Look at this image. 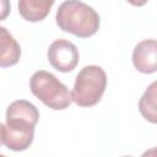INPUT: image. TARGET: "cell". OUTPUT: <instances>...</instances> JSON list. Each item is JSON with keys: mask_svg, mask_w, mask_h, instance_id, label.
I'll return each instance as SVG.
<instances>
[{"mask_svg": "<svg viewBox=\"0 0 157 157\" xmlns=\"http://www.w3.org/2000/svg\"><path fill=\"white\" fill-rule=\"evenodd\" d=\"M56 25L64 32L88 38L99 29V15L80 0H65L56 11Z\"/></svg>", "mask_w": 157, "mask_h": 157, "instance_id": "1", "label": "cell"}, {"mask_svg": "<svg viewBox=\"0 0 157 157\" xmlns=\"http://www.w3.org/2000/svg\"><path fill=\"white\" fill-rule=\"evenodd\" d=\"M29 88L34 97L54 110L66 109L72 102L69 88L55 75L45 70L36 71L32 75Z\"/></svg>", "mask_w": 157, "mask_h": 157, "instance_id": "2", "label": "cell"}, {"mask_svg": "<svg viewBox=\"0 0 157 157\" xmlns=\"http://www.w3.org/2000/svg\"><path fill=\"white\" fill-rule=\"evenodd\" d=\"M107 87L105 71L98 65H88L77 74L72 88V102L78 107L96 105Z\"/></svg>", "mask_w": 157, "mask_h": 157, "instance_id": "3", "label": "cell"}, {"mask_svg": "<svg viewBox=\"0 0 157 157\" xmlns=\"http://www.w3.org/2000/svg\"><path fill=\"white\" fill-rule=\"evenodd\" d=\"M34 128L36 125L25 120H6L1 124V144L12 151H25L33 142Z\"/></svg>", "mask_w": 157, "mask_h": 157, "instance_id": "4", "label": "cell"}, {"mask_svg": "<svg viewBox=\"0 0 157 157\" xmlns=\"http://www.w3.org/2000/svg\"><path fill=\"white\" fill-rule=\"evenodd\" d=\"M48 60L55 70L60 72H70L78 64V49L74 43L66 39H56L49 45Z\"/></svg>", "mask_w": 157, "mask_h": 157, "instance_id": "5", "label": "cell"}, {"mask_svg": "<svg viewBox=\"0 0 157 157\" xmlns=\"http://www.w3.org/2000/svg\"><path fill=\"white\" fill-rule=\"evenodd\" d=\"M132 64L142 74L157 71V39H145L139 42L132 52Z\"/></svg>", "mask_w": 157, "mask_h": 157, "instance_id": "6", "label": "cell"}, {"mask_svg": "<svg viewBox=\"0 0 157 157\" xmlns=\"http://www.w3.org/2000/svg\"><path fill=\"white\" fill-rule=\"evenodd\" d=\"M55 0H18V12L28 22H39L44 20Z\"/></svg>", "mask_w": 157, "mask_h": 157, "instance_id": "7", "label": "cell"}, {"mask_svg": "<svg viewBox=\"0 0 157 157\" xmlns=\"http://www.w3.org/2000/svg\"><path fill=\"white\" fill-rule=\"evenodd\" d=\"M17 119V120H25L33 125H37L39 120V112L37 107L26 101V99H18L12 102L6 110V120Z\"/></svg>", "mask_w": 157, "mask_h": 157, "instance_id": "8", "label": "cell"}, {"mask_svg": "<svg viewBox=\"0 0 157 157\" xmlns=\"http://www.w3.org/2000/svg\"><path fill=\"white\" fill-rule=\"evenodd\" d=\"M1 31V56H0V66L9 67L20 60L21 56V48L16 39L7 32L5 27L0 28Z\"/></svg>", "mask_w": 157, "mask_h": 157, "instance_id": "9", "label": "cell"}, {"mask_svg": "<svg viewBox=\"0 0 157 157\" xmlns=\"http://www.w3.org/2000/svg\"><path fill=\"white\" fill-rule=\"evenodd\" d=\"M139 110L147 121L157 124V80L153 81L141 96Z\"/></svg>", "mask_w": 157, "mask_h": 157, "instance_id": "10", "label": "cell"}, {"mask_svg": "<svg viewBox=\"0 0 157 157\" xmlns=\"http://www.w3.org/2000/svg\"><path fill=\"white\" fill-rule=\"evenodd\" d=\"M126 1L132 6H144L148 0H126Z\"/></svg>", "mask_w": 157, "mask_h": 157, "instance_id": "11", "label": "cell"}, {"mask_svg": "<svg viewBox=\"0 0 157 157\" xmlns=\"http://www.w3.org/2000/svg\"><path fill=\"white\" fill-rule=\"evenodd\" d=\"M142 156H157V147L152 148V150H148L146 152H144Z\"/></svg>", "mask_w": 157, "mask_h": 157, "instance_id": "12", "label": "cell"}]
</instances>
